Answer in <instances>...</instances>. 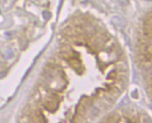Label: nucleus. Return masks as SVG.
<instances>
[{
	"mask_svg": "<svg viewBox=\"0 0 152 123\" xmlns=\"http://www.w3.org/2000/svg\"><path fill=\"white\" fill-rule=\"evenodd\" d=\"M144 33H145L146 37H148L149 38H151V34H152V17H151V13H148V17L145 19Z\"/></svg>",
	"mask_w": 152,
	"mask_h": 123,
	"instance_id": "1",
	"label": "nucleus"
},
{
	"mask_svg": "<svg viewBox=\"0 0 152 123\" xmlns=\"http://www.w3.org/2000/svg\"><path fill=\"white\" fill-rule=\"evenodd\" d=\"M58 104H59V100L57 98H49L47 99V101L45 102V108L49 110V111H55L58 109Z\"/></svg>",
	"mask_w": 152,
	"mask_h": 123,
	"instance_id": "2",
	"label": "nucleus"
},
{
	"mask_svg": "<svg viewBox=\"0 0 152 123\" xmlns=\"http://www.w3.org/2000/svg\"><path fill=\"white\" fill-rule=\"evenodd\" d=\"M112 23H113L116 27H119V28L124 27L125 25H126L125 20H124L122 17H114L112 18Z\"/></svg>",
	"mask_w": 152,
	"mask_h": 123,
	"instance_id": "3",
	"label": "nucleus"
},
{
	"mask_svg": "<svg viewBox=\"0 0 152 123\" xmlns=\"http://www.w3.org/2000/svg\"><path fill=\"white\" fill-rule=\"evenodd\" d=\"M117 2L120 4L121 6H126L129 4V1L128 0H117Z\"/></svg>",
	"mask_w": 152,
	"mask_h": 123,
	"instance_id": "4",
	"label": "nucleus"
},
{
	"mask_svg": "<svg viewBox=\"0 0 152 123\" xmlns=\"http://www.w3.org/2000/svg\"><path fill=\"white\" fill-rule=\"evenodd\" d=\"M43 17H44L45 19H49L50 17V13L49 12V11H45V12L43 13Z\"/></svg>",
	"mask_w": 152,
	"mask_h": 123,
	"instance_id": "5",
	"label": "nucleus"
}]
</instances>
